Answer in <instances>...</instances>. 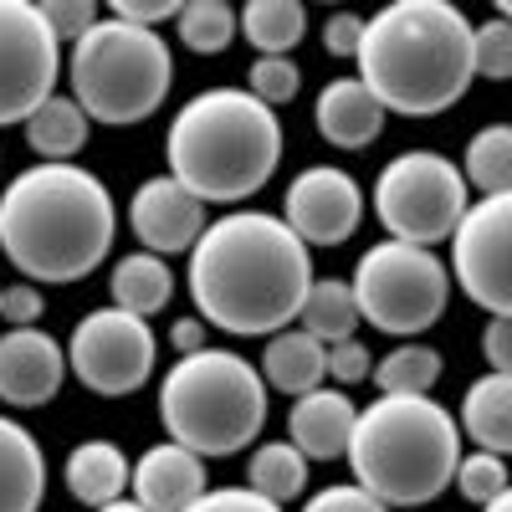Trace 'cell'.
Masks as SVG:
<instances>
[{"label": "cell", "mask_w": 512, "mask_h": 512, "mask_svg": "<svg viewBox=\"0 0 512 512\" xmlns=\"http://www.w3.org/2000/svg\"><path fill=\"white\" fill-rule=\"evenodd\" d=\"M313 282V251L272 210H226L190 251L195 318L231 338H272L292 328Z\"/></svg>", "instance_id": "1"}, {"label": "cell", "mask_w": 512, "mask_h": 512, "mask_svg": "<svg viewBox=\"0 0 512 512\" xmlns=\"http://www.w3.org/2000/svg\"><path fill=\"white\" fill-rule=\"evenodd\" d=\"M118 231L108 185L82 164H31L0 195V251L36 287L93 277Z\"/></svg>", "instance_id": "2"}, {"label": "cell", "mask_w": 512, "mask_h": 512, "mask_svg": "<svg viewBox=\"0 0 512 512\" xmlns=\"http://www.w3.org/2000/svg\"><path fill=\"white\" fill-rule=\"evenodd\" d=\"M472 21L451 0H390L364 21L354 77L379 98L384 113L441 118L477 82Z\"/></svg>", "instance_id": "3"}, {"label": "cell", "mask_w": 512, "mask_h": 512, "mask_svg": "<svg viewBox=\"0 0 512 512\" xmlns=\"http://www.w3.org/2000/svg\"><path fill=\"white\" fill-rule=\"evenodd\" d=\"M169 175L205 205H236L267 190L282 164V123L246 88H205L180 103L164 134Z\"/></svg>", "instance_id": "4"}, {"label": "cell", "mask_w": 512, "mask_h": 512, "mask_svg": "<svg viewBox=\"0 0 512 512\" xmlns=\"http://www.w3.org/2000/svg\"><path fill=\"white\" fill-rule=\"evenodd\" d=\"M461 425L431 395H379L359 410L349 466L354 482L384 507H425L456 482Z\"/></svg>", "instance_id": "5"}, {"label": "cell", "mask_w": 512, "mask_h": 512, "mask_svg": "<svg viewBox=\"0 0 512 512\" xmlns=\"http://www.w3.org/2000/svg\"><path fill=\"white\" fill-rule=\"evenodd\" d=\"M267 400L272 390L251 359H241L236 349H200L164 369L159 425L169 441L195 451L200 461L241 456L267 431Z\"/></svg>", "instance_id": "6"}, {"label": "cell", "mask_w": 512, "mask_h": 512, "mask_svg": "<svg viewBox=\"0 0 512 512\" xmlns=\"http://www.w3.org/2000/svg\"><path fill=\"white\" fill-rule=\"evenodd\" d=\"M67 82L72 103L93 123L128 128L164 108L169 88H175V52L159 31L103 16L82 41H72Z\"/></svg>", "instance_id": "7"}, {"label": "cell", "mask_w": 512, "mask_h": 512, "mask_svg": "<svg viewBox=\"0 0 512 512\" xmlns=\"http://www.w3.org/2000/svg\"><path fill=\"white\" fill-rule=\"evenodd\" d=\"M349 287L359 297V318L405 344V338H420L425 328H436L446 318L451 267L436 251L384 236L354 262Z\"/></svg>", "instance_id": "8"}, {"label": "cell", "mask_w": 512, "mask_h": 512, "mask_svg": "<svg viewBox=\"0 0 512 512\" xmlns=\"http://www.w3.org/2000/svg\"><path fill=\"white\" fill-rule=\"evenodd\" d=\"M374 216L390 231V241H410L436 251L441 241L456 236L466 205H472V185H466L461 164L436 149H405L379 169L374 180Z\"/></svg>", "instance_id": "9"}, {"label": "cell", "mask_w": 512, "mask_h": 512, "mask_svg": "<svg viewBox=\"0 0 512 512\" xmlns=\"http://www.w3.org/2000/svg\"><path fill=\"white\" fill-rule=\"evenodd\" d=\"M159 364V338L149 328V318H134L123 308H93L82 313L72 338H67V374L93 395L123 400L144 390Z\"/></svg>", "instance_id": "10"}, {"label": "cell", "mask_w": 512, "mask_h": 512, "mask_svg": "<svg viewBox=\"0 0 512 512\" xmlns=\"http://www.w3.org/2000/svg\"><path fill=\"white\" fill-rule=\"evenodd\" d=\"M62 41L36 0H0V128L26 123L47 98H57Z\"/></svg>", "instance_id": "11"}, {"label": "cell", "mask_w": 512, "mask_h": 512, "mask_svg": "<svg viewBox=\"0 0 512 512\" xmlns=\"http://www.w3.org/2000/svg\"><path fill=\"white\" fill-rule=\"evenodd\" d=\"M451 287L482 313L512 318V195H477L451 236Z\"/></svg>", "instance_id": "12"}, {"label": "cell", "mask_w": 512, "mask_h": 512, "mask_svg": "<svg viewBox=\"0 0 512 512\" xmlns=\"http://www.w3.org/2000/svg\"><path fill=\"white\" fill-rule=\"evenodd\" d=\"M282 221L297 231L308 251L313 246H344L364 221V190L349 169L338 164H308L297 169L282 195Z\"/></svg>", "instance_id": "13"}, {"label": "cell", "mask_w": 512, "mask_h": 512, "mask_svg": "<svg viewBox=\"0 0 512 512\" xmlns=\"http://www.w3.org/2000/svg\"><path fill=\"white\" fill-rule=\"evenodd\" d=\"M128 226H134L139 246L154 256H190L195 241L205 236V200H195L175 175H154L128 200Z\"/></svg>", "instance_id": "14"}, {"label": "cell", "mask_w": 512, "mask_h": 512, "mask_svg": "<svg viewBox=\"0 0 512 512\" xmlns=\"http://www.w3.org/2000/svg\"><path fill=\"white\" fill-rule=\"evenodd\" d=\"M67 384V344L47 328H6L0 333V405L36 410L52 405Z\"/></svg>", "instance_id": "15"}, {"label": "cell", "mask_w": 512, "mask_h": 512, "mask_svg": "<svg viewBox=\"0 0 512 512\" xmlns=\"http://www.w3.org/2000/svg\"><path fill=\"white\" fill-rule=\"evenodd\" d=\"M134 502L149 507V512H190L205 492H210V477H205V461L175 441H159L149 446L139 461H134Z\"/></svg>", "instance_id": "16"}, {"label": "cell", "mask_w": 512, "mask_h": 512, "mask_svg": "<svg viewBox=\"0 0 512 512\" xmlns=\"http://www.w3.org/2000/svg\"><path fill=\"white\" fill-rule=\"evenodd\" d=\"M354 425H359V405L349 400V390L323 384V390L292 400V410H287V441L303 451L308 461H338V456H349Z\"/></svg>", "instance_id": "17"}, {"label": "cell", "mask_w": 512, "mask_h": 512, "mask_svg": "<svg viewBox=\"0 0 512 512\" xmlns=\"http://www.w3.org/2000/svg\"><path fill=\"white\" fill-rule=\"evenodd\" d=\"M384 118H390V113L379 108V98L364 88L359 77H333V82H323V93H318V103H313V123H318L323 144L344 149V154L369 149V144L384 134Z\"/></svg>", "instance_id": "18"}, {"label": "cell", "mask_w": 512, "mask_h": 512, "mask_svg": "<svg viewBox=\"0 0 512 512\" xmlns=\"http://www.w3.org/2000/svg\"><path fill=\"white\" fill-rule=\"evenodd\" d=\"M256 369H262L267 379V390L287 395V400H303L313 390H323V379H328V344H318L313 333L303 328H282L267 338V349L262 359H256Z\"/></svg>", "instance_id": "19"}, {"label": "cell", "mask_w": 512, "mask_h": 512, "mask_svg": "<svg viewBox=\"0 0 512 512\" xmlns=\"http://www.w3.org/2000/svg\"><path fill=\"white\" fill-rule=\"evenodd\" d=\"M47 456L21 420L0 415V512H41Z\"/></svg>", "instance_id": "20"}, {"label": "cell", "mask_w": 512, "mask_h": 512, "mask_svg": "<svg viewBox=\"0 0 512 512\" xmlns=\"http://www.w3.org/2000/svg\"><path fill=\"white\" fill-rule=\"evenodd\" d=\"M62 482L67 492L82 502V507H108L128 492V482H134V461L123 456L118 441H77L67 451V466H62Z\"/></svg>", "instance_id": "21"}, {"label": "cell", "mask_w": 512, "mask_h": 512, "mask_svg": "<svg viewBox=\"0 0 512 512\" xmlns=\"http://www.w3.org/2000/svg\"><path fill=\"white\" fill-rule=\"evenodd\" d=\"M456 425L466 431L477 451H492V456H512V374H482L466 384L461 395V415Z\"/></svg>", "instance_id": "22"}, {"label": "cell", "mask_w": 512, "mask_h": 512, "mask_svg": "<svg viewBox=\"0 0 512 512\" xmlns=\"http://www.w3.org/2000/svg\"><path fill=\"white\" fill-rule=\"evenodd\" d=\"M108 292H113V308L134 313V318H154V313L169 308V297H175V272H169V262L154 251H128L113 262Z\"/></svg>", "instance_id": "23"}, {"label": "cell", "mask_w": 512, "mask_h": 512, "mask_svg": "<svg viewBox=\"0 0 512 512\" xmlns=\"http://www.w3.org/2000/svg\"><path fill=\"white\" fill-rule=\"evenodd\" d=\"M21 128H26L31 154H41V164H72V154H82V144H88L93 118L72 103V93H67V98L57 93V98L41 103Z\"/></svg>", "instance_id": "24"}, {"label": "cell", "mask_w": 512, "mask_h": 512, "mask_svg": "<svg viewBox=\"0 0 512 512\" xmlns=\"http://www.w3.org/2000/svg\"><path fill=\"white\" fill-rule=\"evenodd\" d=\"M359 297L349 287V277H318L308 287V303L297 313V328L313 333L318 344H344V338H359Z\"/></svg>", "instance_id": "25"}, {"label": "cell", "mask_w": 512, "mask_h": 512, "mask_svg": "<svg viewBox=\"0 0 512 512\" xmlns=\"http://www.w3.org/2000/svg\"><path fill=\"white\" fill-rule=\"evenodd\" d=\"M308 466L313 461L297 451L292 441H262V446L246 456V487L256 497L287 507V502H297V497L308 492Z\"/></svg>", "instance_id": "26"}, {"label": "cell", "mask_w": 512, "mask_h": 512, "mask_svg": "<svg viewBox=\"0 0 512 512\" xmlns=\"http://www.w3.org/2000/svg\"><path fill=\"white\" fill-rule=\"evenodd\" d=\"M241 36L256 47V57H287L308 36V6L303 0H246Z\"/></svg>", "instance_id": "27"}, {"label": "cell", "mask_w": 512, "mask_h": 512, "mask_svg": "<svg viewBox=\"0 0 512 512\" xmlns=\"http://www.w3.org/2000/svg\"><path fill=\"white\" fill-rule=\"evenodd\" d=\"M461 175L477 195H512V123H487L466 139Z\"/></svg>", "instance_id": "28"}, {"label": "cell", "mask_w": 512, "mask_h": 512, "mask_svg": "<svg viewBox=\"0 0 512 512\" xmlns=\"http://www.w3.org/2000/svg\"><path fill=\"white\" fill-rule=\"evenodd\" d=\"M441 369H446L441 349L420 344V338H405V344H395L374 364V384H379V395H431Z\"/></svg>", "instance_id": "29"}, {"label": "cell", "mask_w": 512, "mask_h": 512, "mask_svg": "<svg viewBox=\"0 0 512 512\" xmlns=\"http://www.w3.org/2000/svg\"><path fill=\"white\" fill-rule=\"evenodd\" d=\"M180 47L195 57H221L241 36V11L226 0H185L180 6Z\"/></svg>", "instance_id": "30"}, {"label": "cell", "mask_w": 512, "mask_h": 512, "mask_svg": "<svg viewBox=\"0 0 512 512\" xmlns=\"http://www.w3.org/2000/svg\"><path fill=\"white\" fill-rule=\"evenodd\" d=\"M472 507H487L497 502L507 487H512V472H507V456H492V451H472L456 461V482H451Z\"/></svg>", "instance_id": "31"}, {"label": "cell", "mask_w": 512, "mask_h": 512, "mask_svg": "<svg viewBox=\"0 0 512 512\" xmlns=\"http://www.w3.org/2000/svg\"><path fill=\"white\" fill-rule=\"evenodd\" d=\"M246 93L262 98L277 113V108H287L297 93H303V67H297L292 57H256L246 67Z\"/></svg>", "instance_id": "32"}, {"label": "cell", "mask_w": 512, "mask_h": 512, "mask_svg": "<svg viewBox=\"0 0 512 512\" xmlns=\"http://www.w3.org/2000/svg\"><path fill=\"white\" fill-rule=\"evenodd\" d=\"M472 62H477V77H487V82L512 77V21L492 16L472 31Z\"/></svg>", "instance_id": "33"}, {"label": "cell", "mask_w": 512, "mask_h": 512, "mask_svg": "<svg viewBox=\"0 0 512 512\" xmlns=\"http://www.w3.org/2000/svg\"><path fill=\"white\" fill-rule=\"evenodd\" d=\"M41 16H47V26L57 31V41H67V47L103 21V11L93 6V0H41Z\"/></svg>", "instance_id": "34"}, {"label": "cell", "mask_w": 512, "mask_h": 512, "mask_svg": "<svg viewBox=\"0 0 512 512\" xmlns=\"http://www.w3.org/2000/svg\"><path fill=\"white\" fill-rule=\"evenodd\" d=\"M328 379L338 390H354V384L374 379V354L364 338H344V344H328Z\"/></svg>", "instance_id": "35"}, {"label": "cell", "mask_w": 512, "mask_h": 512, "mask_svg": "<svg viewBox=\"0 0 512 512\" xmlns=\"http://www.w3.org/2000/svg\"><path fill=\"white\" fill-rule=\"evenodd\" d=\"M41 313H47V297L36 282H11L0 292V323L6 328H41Z\"/></svg>", "instance_id": "36"}, {"label": "cell", "mask_w": 512, "mask_h": 512, "mask_svg": "<svg viewBox=\"0 0 512 512\" xmlns=\"http://www.w3.org/2000/svg\"><path fill=\"white\" fill-rule=\"evenodd\" d=\"M303 512H390V507H384L379 497H369L359 482H333V487L313 492L303 502Z\"/></svg>", "instance_id": "37"}, {"label": "cell", "mask_w": 512, "mask_h": 512, "mask_svg": "<svg viewBox=\"0 0 512 512\" xmlns=\"http://www.w3.org/2000/svg\"><path fill=\"white\" fill-rule=\"evenodd\" d=\"M190 512H287V507H277V502H267V497H256L251 487H210Z\"/></svg>", "instance_id": "38"}, {"label": "cell", "mask_w": 512, "mask_h": 512, "mask_svg": "<svg viewBox=\"0 0 512 512\" xmlns=\"http://www.w3.org/2000/svg\"><path fill=\"white\" fill-rule=\"evenodd\" d=\"M108 16L154 31V26H164V21H180V0H113Z\"/></svg>", "instance_id": "39"}, {"label": "cell", "mask_w": 512, "mask_h": 512, "mask_svg": "<svg viewBox=\"0 0 512 512\" xmlns=\"http://www.w3.org/2000/svg\"><path fill=\"white\" fill-rule=\"evenodd\" d=\"M359 41H364V16L333 11V16L323 21V52H328V57H359Z\"/></svg>", "instance_id": "40"}, {"label": "cell", "mask_w": 512, "mask_h": 512, "mask_svg": "<svg viewBox=\"0 0 512 512\" xmlns=\"http://www.w3.org/2000/svg\"><path fill=\"white\" fill-rule=\"evenodd\" d=\"M482 359L492 374H512V318H487L482 328Z\"/></svg>", "instance_id": "41"}, {"label": "cell", "mask_w": 512, "mask_h": 512, "mask_svg": "<svg viewBox=\"0 0 512 512\" xmlns=\"http://www.w3.org/2000/svg\"><path fill=\"white\" fill-rule=\"evenodd\" d=\"M205 333H210L205 318H175V323H169V349H175V359L210 349V344H205Z\"/></svg>", "instance_id": "42"}, {"label": "cell", "mask_w": 512, "mask_h": 512, "mask_svg": "<svg viewBox=\"0 0 512 512\" xmlns=\"http://www.w3.org/2000/svg\"><path fill=\"white\" fill-rule=\"evenodd\" d=\"M98 512H149V507H139L134 497H118V502H108V507H98Z\"/></svg>", "instance_id": "43"}, {"label": "cell", "mask_w": 512, "mask_h": 512, "mask_svg": "<svg viewBox=\"0 0 512 512\" xmlns=\"http://www.w3.org/2000/svg\"><path fill=\"white\" fill-rule=\"evenodd\" d=\"M482 512H512V487H507V492H502V497H497V502H487V507H482Z\"/></svg>", "instance_id": "44"}, {"label": "cell", "mask_w": 512, "mask_h": 512, "mask_svg": "<svg viewBox=\"0 0 512 512\" xmlns=\"http://www.w3.org/2000/svg\"><path fill=\"white\" fill-rule=\"evenodd\" d=\"M497 16H502V21H512V0H502V6H497Z\"/></svg>", "instance_id": "45"}, {"label": "cell", "mask_w": 512, "mask_h": 512, "mask_svg": "<svg viewBox=\"0 0 512 512\" xmlns=\"http://www.w3.org/2000/svg\"><path fill=\"white\" fill-rule=\"evenodd\" d=\"M0 292H6V282H0Z\"/></svg>", "instance_id": "46"}]
</instances>
